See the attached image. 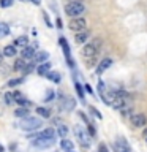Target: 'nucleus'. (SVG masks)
<instances>
[{"instance_id":"f257e3e1","label":"nucleus","mask_w":147,"mask_h":152,"mask_svg":"<svg viewBox=\"0 0 147 152\" xmlns=\"http://www.w3.org/2000/svg\"><path fill=\"white\" fill-rule=\"evenodd\" d=\"M17 127L21 128V130H25V132H33V130H36V128L43 127V121L40 117L27 116V117H24L17 122Z\"/></svg>"},{"instance_id":"f03ea898","label":"nucleus","mask_w":147,"mask_h":152,"mask_svg":"<svg viewBox=\"0 0 147 152\" xmlns=\"http://www.w3.org/2000/svg\"><path fill=\"white\" fill-rule=\"evenodd\" d=\"M85 11V7L82 2H70L65 5V14L70 18H79Z\"/></svg>"},{"instance_id":"7ed1b4c3","label":"nucleus","mask_w":147,"mask_h":152,"mask_svg":"<svg viewBox=\"0 0 147 152\" xmlns=\"http://www.w3.org/2000/svg\"><path fill=\"white\" fill-rule=\"evenodd\" d=\"M32 144L38 147V149H49L55 144V138H35Z\"/></svg>"},{"instance_id":"20e7f679","label":"nucleus","mask_w":147,"mask_h":152,"mask_svg":"<svg viewBox=\"0 0 147 152\" xmlns=\"http://www.w3.org/2000/svg\"><path fill=\"white\" fill-rule=\"evenodd\" d=\"M74 135H76V138H78L79 142H81L84 147H89V146H90V136L87 135V132H85L82 127L76 125V127H74Z\"/></svg>"},{"instance_id":"39448f33","label":"nucleus","mask_w":147,"mask_h":152,"mask_svg":"<svg viewBox=\"0 0 147 152\" xmlns=\"http://www.w3.org/2000/svg\"><path fill=\"white\" fill-rule=\"evenodd\" d=\"M85 26H87V22H85V19L84 18H73L70 21V24H68V27L71 28L73 32H82V30H85Z\"/></svg>"},{"instance_id":"423d86ee","label":"nucleus","mask_w":147,"mask_h":152,"mask_svg":"<svg viewBox=\"0 0 147 152\" xmlns=\"http://www.w3.org/2000/svg\"><path fill=\"white\" fill-rule=\"evenodd\" d=\"M97 52H98V49L92 45V43H87V45L82 48V57H84L85 60L95 59V57H97Z\"/></svg>"},{"instance_id":"0eeeda50","label":"nucleus","mask_w":147,"mask_h":152,"mask_svg":"<svg viewBox=\"0 0 147 152\" xmlns=\"http://www.w3.org/2000/svg\"><path fill=\"white\" fill-rule=\"evenodd\" d=\"M146 124H147V117H146V114L138 113V114H133V116H131V125H133V127L139 128V127H144Z\"/></svg>"},{"instance_id":"6e6552de","label":"nucleus","mask_w":147,"mask_h":152,"mask_svg":"<svg viewBox=\"0 0 147 152\" xmlns=\"http://www.w3.org/2000/svg\"><path fill=\"white\" fill-rule=\"evenodd\" d=\"M47 59H49V52L47 51H38V52H35L32 62L40 65V64H43V62H47Z\"/></svg>"},{"instance_id":"1a4fd4ad","label":"nucleus","mask_w":147,"mask_h":152,"mask_svg":"<svg viewBox=\"0 0 147 152\" xmlns=\"http://www.w3.org/2000/svg\"><path fill=\"white\" fill-rule=\"evenodd\" d=\"M35 48L33 46H25V48H22V51H21V59L24 60H32L33 59V56H35Z\"/></svg>"},{"instance_id":"9d476101","label":"nucleus","mask_w":147,"mask_h":152,"mask_svg":"<svg viewBox=\"0 0 147 152\" xmlns=\"http://www.w3.org/2000/svg\"><path fill=\"white\" fill-rule=\"evenodd\" d=\"M90 38V32L89 30H82V32H76V37H74V41L78 45H84L87 43V40Z\"/></svg>"},{"instance_id":"9b49d317","label":"nucleus","mask_w":147,"mask_h":152,"mask_svg":"<svg viewBox=\"0 0 147 152\" xmlns=\"http://www.w3.org/2000/svg\"><path fill=\"white\" fill-rule=\"evenodd\" d=\"M112 65V59H109V57H106V59H103L101 62L98 64V66H97V75H101V73H104L109 66Z\"/></svg>"},{"instance_id":"f8f14e48","label":"nucleus","mask_w":147,"mask_h":152,"mask_svg":"<svg viewBox=\"0 0 147 152\" xmlns=\"http://www.w3.org/2000/svg\"><path fill=\"white\" fill-rule=\"evenodd\" d=\"M35 138H55V130L54 128H46V130L40 132L38 135L30 136V140H35Z\"/></svg>"},{"instance_id":"ddd939ff","label":"nucleus","mask_w":147,"mask_h":152,"mask_svg":"<svg viewBox=\"0 0 147 152\" xmlns=\"http://www.w3.org/2000/svg\"><path fill=\"white\" fill-rule=\"evenodd\" d=\"M49 71H51V64L49 62H43V64H40L36 66V73L40 76H46Z\"/></svg>"},{"instance_id":"4468645a","label":"nucleus","mask_w":147,"mask_h":152,"mask_svg":"<svg viewBox=\"0 0 147 152\" xmlns=\"http://www.w3.org/2000/svg\"><path fill=\"white\" fill-rule=\"evenodd\" d=\"M13 97H14V102H16L17 104H21V106H24V108H27L28 104H30V103H28V100L24 97L21 92H14V94H13Z\"/></svg>"},{"instance_id":"2eb2a0df","label":"nucleus","mask_w":147,"mask_h":152,"mask_svg":"<svg viewBox=\"0 0 147 152\" xmlns=\"http://www.w3.org/2000/svg\"><path fill=\"white\" fill-rule=\"evenodd\" d=\"M127 98H128V97H117V98H112V102H111V104H109V106H112L114 109H120L123 104L128 102Z\"/></svg>"},{"instance_id":"dca6fc26","label":"nucleus","mask_w":147,"mask_h":152,"mask_svg":"<svg viewBox=\"0 0 147 152\" xmlns=\"http://www.w3.org/2000/svg\"><path fill=\"white\" fill-rule=\"evenodd\" d=\"M2 54H3L5 57H14V56L17 54V48L13 46V45H7V46L3 48Z\"/></svg>"},{"instance_id":"f3484780","label":"nucleus","mask_w":147,"mask_h":152,"mask_svg":"<svg viewBox=\"0 0 147 152\" xmlns=\"http://www.w3.org/2000/svg\"><path fill=\"white\" fill-rule=\"evenodd\" d=\"M59 45L62 46V49H63V54H65V57H66V59H70L71 52H70V45H68V41H66L63 37H60V38H59Z\"/></svg>"},{"instance_id":"a211bd4d","label":"nucleus","mask_w":147,"mask_h":152,"mask_svg":"<svg viewBox=\"0 0 147 152\" xmlns=\"http://www.w3.org/2000/svg\"><path fill=\"white\" fill-rule=\"evenodd\" d=\"M13 46H16V48H25V46H28V37H25V35L17 37L16 40H14Z\"/></svg>"},{"instance_id":"6ab92c4d","label":"nucleus","mask_w":147,"mask_h":152,"mask_svg":"<svg viewBox=\"0 0 147 152\" xmlns=\"http://www.w3.org/2000/svg\"><path fill=\"white\" fill-rule=\"evenodd\" d=\"M46 78L49 81H52V83H55V84H59L62 81V76H60L59 71H49V73L46 75Z\"/></svg>"},{"instance_id":"aec40b11","label":"nucleus","mask_w":147,"mask_h":152,"mask_svg":"<svg viewBox=\"0 0 147 152\" xmlns=\"http://www.w3.org/2000/svg\"><path fill=\"white\" fill-rule=\"evenodd\" d=\"M119 111H120V114H122L123 117H125V116H130V114L133 113V104H131L130 102H127L120 109H119Z\"/></svg>"},{"instance_id":"412c9836","label":"nucleus","mask_w":147,"mask_h":152,"mask_svg":"<svg viewBox=\"0 0 147 152\" xmlns=\"http://www.w3.org/2000/svg\"><path fill=\"white\" fill-rule=\"evenodd\" d=\"M60 146H62V149H63L65 152H70V151H73V149H74V144H73V141L66 140V138H63V140L60 141Z\"/></svg>"},{"instance_id":"4be33fe9","label":"nucleus","mask_w":147,"mask_h":152,"mask_svg":"<svg viewBox=\"0 0 147 152\" xmlns=\"http://www.w3.org/2000/svg\"><path fill=\"white\" fill-rule=\"evenodd\" d=\"M9 26L7 22H0V38H5V37H8L9 35Z\"/></svg>"},{"instance_id":"5701e85b","label":"nucleus","mask_w":147,"mask_h":152,"mask_svg":"<svg viewBox=\"0 0 147 152\" xmlns=\"http://www.w3.org/2000/svg\"><path fill=\"white\" fill-rule=\"evenodd\" d=\"M24 66H25V60L24 59H16L14 60V65H13V70L14 71H22Z\"/></svg>"},{"instance_id":"b1692460","label":"nucleus","mask_w":147,"mask_h":152,"mask_svg":"<svg viewBox=\"0 0 147 152\" xmlns=\"http://www.w3.org/2000/svg\"><path fill=\"white\" fill-rule=\"evenodd\" d=\"M28 114H30V113H28V109H27V108H24V106H21V108H17L16 111H14V116H16V117H21V119H24V117H27Z\"/></svg>"},{"instance_id":"393cba45","label":"nucleus","mask_w":147,"mask_h":152,"mask_svg":"<svg viewBox=\"0 0 147 152\" xmlns=\"http://www.w3.org/2000/svg\"><path fill=\"white\" fill-rule=\"evenodd\" d=\"M36 114H40V116L43 117V119H47L51 116V111L47 108H43V106H38L36 108Z\"/></svg>"},{"instance_id":"a878e982","label":"nucleus","mask_w":147,"mask_h":152,"mask_svg":"<svg viewBox=\"0 0 147 152\" xmlns=\"http://www.w3.org/2000/svg\"><path fill=\"white\" fill-rule=\"evenodd\" d=\"M35 70V64H33L32 60H28V64H25V66H24V70L21 71L22 75H28V73H32V71Z\"/></svg>"},{"instance_id":"bb28decb","label":"nucleus","mask_w":147,"mask_h":152,"mask_svg":"<svg viewBox=\"0 0 147 152\" xmlns=\"http://www.w3.org/2000/svg\"><path fill=\"white\" fill-rule=\"evenodd\" d=\"M57 133H59L60 138H66V135H68V127H66V125H60L59 128H57Z\"/></svg>"},{"instance_id":"cd10ccee","label":"nucleus","mask_w":147,"mask_h":152,"mask_svg":"<svg viewBox=\"0 0 147 152\" xmlns=\"http://www.w3.org/2000/svg\"><path fill=\"white\" fill-rule=\"evenodd\" d=\"M13 3H14V0H0V7L2 8H9V7H13Z\"/></svg>"},{"instance_id":"c85d7f7f","label":"nucleus","mask_w":147,"mask_h":152,"mask_svg":"<svg viewBox=\"0 0 147 152\" xmlns=\"http://www.w3.org/2000/svg\"><path fill=\"white\" fill-rule=\"evenodd\" d=\"M22 78H16V79H9L8 81V86H9V87H14V86H19V84H21L22 83Z\"/></svg>"},{"instance_id":"c756f323","label":"nucleus","mask_w":147,"mask_h":152,"mask_svg":"<svg viewBox=\"0 0 147 152\" xmlns=\"http://www.w3.org/2000/svg\"><path fill=\"white\" fill-rule=\"evenodd\" d=\"M5 103H7V104H13V103H14V97H13V94H9V92L5 94Z\"/></svg>"},{"instance_id":"7c9ffc66","label":"nucleus","mask_w":147,"mask_h":152,"mask_svg":"<svg viewBox=\"0 0 147 152\" xmlns=\"http://www.w3.org/2000/svg\"><path fill=\"white\" fill-rule=\"evenodd\" d=\"M74 104H76L74 100H73V98H68V100H66V103H65V108H66V109H73Z\"/></svg>"},{"instance_id":"2f4dec72","label":"nucleus","mask_w":147,"mask_h":152,"mask_svg":"<svg viewBox=\"0 0 147 152\" xmlns=\"http://www.w3.org/2000/svg\"><path fill=\"white\" fill-rule=\"evenodd\" d=\"M89 109H90V113H92V114H93V116H95V117H97V119H101V117H103V116H101V113H100V111H98V109H97V108H93V106H90Z\"/></svg>"},{"instance_id":"473e14b6","label":"nucleus","mask_w":147,"mask_h":152,"mask_svg":"<svg viewBox=\"0 0 147 152\" xmlns=\"http://www.w3.org/2000/svg\"><path fill=\"white\" fill-rule=\"evenodd\" d=\"M76 90H78V95L81 97V100H84V89L81 87L79 83H76Z\"/></svg>"},{"instance_id":"72a5a7b5","label":"nucleus","mask_w":147,"mask_h":152,"mask_svg":"<svg viewBox=\"0 0 147 152\" xmlns=\"http://www.w3.org/2000/svg\"><path fill=\"white\" fill-rule=\"evenodd\" d=\"M43 19H44V22H46L47 27H52V22L49 21V16H47V13H44V11H43Z\"/></svg>"},{"instance_id":"f704fd0d","label":"nucleus","mask_w":147,"mask_h":152,"mask_svg":"<svg viewBox=\"0 0 147 152\" xmlns=\"http://www.w3.org/2000/svg\"><path fill=\"white\" fill-rule=\"evenodd\" d=\"M98 152H109L108 147H106V144H100V146H98Z\"/></svg>"},{"instance_id":"c9c22d12","label":"nucleus","mask_w":147,"mask_h":152,"mask_svg":"<svg viewBox=\"0 0 147 152\" xmlns=\"http://www.w3.org/2000/svg\"><path fill=\"white\" fill-rule=\"evenodd\" d=\"M52 97H54V92H52V90H49V94H47V97H46V102L52 100Z\"/></svg>"},{"instance_id":"e433bc0d","label":"nucleus","mask_w":147,"mask_h":152,"mask_svg":"<svg viewBox=\"0 0 147 152\" xmlns=\"http://www.w3.org/2000/svg\"><path fill=\"white\" fill-rule=\"evenodd\" d=\"M84 89H85V90H87V92H89V94H93V89H92V87H90V86H89V84H85V86H84Z\"/></svg>"},{"instance_id":"4c0bfd02","label":"nucleus","mask_w":147,"mask_h":152,"mask_svg":"<svg viewBox=\"0 0 147 152\" xmlns=\"http://www.w3.org/2000/svg\"><path fill=\"white\" fill-rule=\"evenodd\" d=\"M27 2H30V3H33V5H41V0H27Z\"/></svg>"},{"instance_id":"58836bf2","label":"nucleus","mask_w":147,"mask_h":152,"mask_svg":"<svg viewBox=\"0 0 147 152\" xmlns=\"http://www.w3.org/2000/svg\"><path fill=\"white\" fill-rule=\"evenodd\" d=\"M89 132H90V135H95V128H93V125H89Z\"/></svg>"},{"instance_id":"ea45409f","label":"nucleus","mask_w":147,"mask_h":152,"mask_svg":"<svg viewBox=\"0 0 147 152\" xmlns=\"http://www.w3.org/2000/svg\"><path fill=\"white\" fill-rule=\"evenodd\" d=\"M57 27H59V28H62V27H63V26H62V19H60V18L57 19Z\"/></svg>"},{"instance_id":"a19ab883","label":"nucleus","mask_w":147,"mask_h":152,"mask_svg":"<svg viewBox=\"0 0 147 152\" xmlns=\"http://www.w3.org/2000/svg\"><path fill=\"white\" fill-rule=\"evenodd\" d=\"M142 138H144V140L147 141V128H146V130H144V133H142Z\"/></svg>"},{"instance_id":"79ce46f5","label":"nucleus","mask_w":147,"mask_h":152,"mask_svg":"<svg viewBox=\"0 0 147 152\" xmlns=\"http://www.w3.org/2000/svg\"><path fill=\"white\" fill-rule=\"evenodd\" d=\"M2 60H3V54H2V51H0V64H2Z\"/></svg>"},{"instance_id":"37998d69","label":"nucleus","mask_w":147,"mask_h":152,"mask_svg":"<svg viewBox=\"0 0 147 152\" xmlns=\"http://www.w3.org/2000/svg\"><path fill=\"white\" fill-rule=\"evenodd\" d=\"M0 152H5V147H3L2 144H0Z\"/></svg>"},{"instance_id":"c03bdc74","label":"nucleus","mask_w":147,"mask_h":152,"mask_svg":"<svg viewBox=\"0 0 147 152\" xmlns=\"http://www.w3.org/2000/svg\"><path fill=\"white\" fill-rule=\"evenodd\" d=\"M71 2H79V0H71Z\"/></svg>"},{"instance_id":"a18cd8bd","label":"nucleus","mask_w":147,"mask_h":152,"mask_svg":"<svg viewBox=\"0 0 147 152\" xmlns=\"http://www.w3.org/2000/svg\"><path fill=\"white\" fill-rule=\"evenodd\" d=\"M21 2H27V0H21Z\"/></svg>"},{"instance_id":"49530a36","label":"nucleus","mask_w":147,"mask_h":152,"mask_svg":"<svg viewBox=\"0 0 147 152\" xmlns=\"http://www.w3.org/2000/svg\"><path fill=\"white\" fill-rule=\"evenodd\" d=\"M70 152H73V151H70Z\"/></svg>"},{"instance_id":"de8ad7c7","label":"nucleus","mask_w":147,"mask_h":152,"mask_svg":"<svg viewBox=\"0 0 147 152\" xmlns=\"http://www.w3.org/2000/svg\"><path fill=\"white\" fill-rule=\"evenodd\" d=\"M125 152H128V151H125Z\"/></svg>"}]
</instances>
